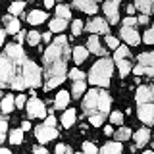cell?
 I'll use <instances>...</instances> for the list:
<instances>
[{
  "label": "cell",
  "instance_id": "1",
  "mask_svg": "<svg viewBox=\"0 0 154 154\" xmlns=\"http://www.w3.org/2000/svg\"><path fill=\"white\" fill-rule=\"evenodd\" d=\"M0 83L2 87H12L16 91L27 89V87H38L41 81V69L25 56L21 42L8 45L0 58Z\"/></svg>",
  "mask_w": 154,
  "mask_h": 154
},
{
  "label": "cell",
  "instance_id": "2",
  "mask_svg": "<svg viewBox=\"0 0 154 154\" xmlns=\"http://www.w3.org/2000/svg\"><path fill=\"white\" fill-rule=\"evenodd\" d=\"M67 60H69V45H67V38L64 35H60L52 41V45L42 54V62H45V67H46L45 91H50L58 87L62 81H66Z\"/></svg>",
  "mask_w": 154,
  "mask_h": 154
},
{
  "label": "cell",
  "instance_id": "3",
  "mask_svg": "<svg viewBox=\"0 0 154 154\" xmlns=\"http://www.w3.org/2000/svg\"><path fill=\"white\" fill-rule=\"evenodd\" d=\"M110 104H112V98L108 96L106 91H96V89L89 91V94L83 100V112L85 116H89L93 127L94 125H102L106 114L110 110Z\"/></svg>",
  "mask_w": 154,
  "mask_h": 154
},
{
  "label": "cell",
  "instance_id": "4",
  "mask_svg": "<svg viewBox=\"0 0 154 154\" xmlns=\"http://www.w3.org/2000/svg\"><path fill=\"white\" fill-rule=\"evenodd\" d=\"M112 71H114L112 60H110V58H102V60H98L93 67H91L89 81H91L93 85L108 87V85H110V77H112Z\"/></svg>",
  "mask_w": 154,
  "mask_h": 154
},
{
  "label": "cell",
  "instance_id": "5",
  "mask_svg": "<svg viewBox=\"0 0 154 154\" xmlns=\"http://www.w3.org/2000/svg\"><path fill=\"white\" fill-rule=\"evenodd\" d=\"M35 135H37V141L38 143H42V144H46L48 141H52V139H56L58 137V131L52 125H46V123H42V125H38V127L35 129Z\"/></svg>",
  "mask_w": 154,
  "mask_h": 154
},
{
  "label": "cell",
  "instance_id": "6",
  "mask_svg": "<svg viewBox=\"0 0 154 154\" xmlns=\"http://www.w3.org/2000/svg\"><path fill=\"white\" fill-rule=\"evenodd\" d=\"M139 119L144 122L146 125H152L154 123V104L152 102H143L139 104Z\"/></svg>",
  "mask_w": 154,
  "mask_h": 154
},
{
  "label": "cell",
  "instance_id": "7",
  "mask_svg": "<svg viewBox=\"0 0 154 154\" xmlns=\"http://www.w3.org/2000/svg\"><path fill=\"white\" fill-rule=\"evenodd\" d=\"M27 114L31 116V118H45L46 108H45V104H42V100H38V98L29 100L27 102Z\"/></svg>",
  "mask_w": 154,
  "mask_h": 154
},
{
  "label": "cell",
  "instance_id": "8",
  "mask_svg": "<svg viewBox=\"0 0 154 154\" xmlns=\"http://www.w3.org/2000/svg\"><path fill=\"white\" fill-rule=\"evenodd\" d=\"M119 0H106L104 2V14L108 16L110 23H118L119 21Z\"/></svg>",
  "mask_w": 154,
  "mask_h": 154
},
{
  "label": "cell",
  "instance_id": "9",
  "mask_svg": "<svg viewBox=\"0 0 154 154\" xmlns=\"http://www.w3.org/2000/svg\"><path fill=\"white\" fill-rule=\"evenodd\" d=\"M119 33H122V38L127 42V45H131V46L139 45V33L133 29V25H123Z\"/></svg>",
  "mask_w": 154,
  "mask_h": 154
},
{
  "label": "cell",
  "instance_id": "10",
  "mask_svg": "<svg viewBox=\"0 0 154 154\" xmlns=\"http://www.w3.org/2000/svg\"><path fill=\"white\" fill-rule=\"evenodd\" d=\"M87 31L89 33H106V35H108V23H106L102 17H94V19L89 21Z\"/></svg>",
  "mask_w": 154,
  "mask_h": 154
},
{
  "label": "cell",
  "instance_id": "11",
  "mask_svg": "<svg viewBox=\"0 0 154 154\" xmlns=\"http://www.w3.org/2000/svg\"><path fill=\"white\" fill-rule=\"evenodd\" d=\"M152 100H154L152 85H150V87H146V85L139 87V91H137V102H139V104H143V102H152Z\"/></svg>",
  "mask_w": 154,
  "mask_h": 154
},
{
  "label": "cell",
  "instance_id": "12",
  "mask_svg": "<svg viewBox=\"0 0 154 154\" xmlns=\"http://www.w3.org/2000/svg\"><path fill=\"white\" fill-rule=\"evenodd\" d=\"M73 6H77L79 10H83L85 14H96V12H98L94 0H73Z\"/></svg>",
  "mask_w": 154,
  "mask_h": 154
},
{
  "label": "cell",
  "instance_id": "13",
  "mask_svg": "<svg viewBox=\"0 0 154 154\" xmlns=\"http://www.w3.org/2000/svg\"><path fill=\"white\" fill-rule=\"evenodd\" d=\"M87 48H89L91 52H94V54H98V56H104V48L100 46V41H98L96 35L89 37V41H87Z\"/></svg>",
  "mask_w": 154,
  "mask_h": 154
},
{
  "label": "cell",
  "instance_id": "14",
  "mask_svg": "<svg viewBox=\"0 0 154 154\" xmlns=\"http://www.w3.org/2000/svg\"><path fill=\"white\" fill-rule=\"evenodd\" d=\"M4 23H6L8 33H12V35H17L19 33V21H17V17H14V14H10V16L4 17Z\"/></svg>",
  "mask_w": 154,
  "mask_h": 154
},
{
  "label": "cell",
  "instance_id": "15",
  "mask_svg": "<svg viewBox=\"0 0 154 154\" xmlns=\"http://www.w3.org/2000/svg\"><path fill=\"white\" fill-rule=\"evenodd\" d=\"M67 102H69V93H66V91H62V93L56 94V100H54V110H64Z\"/></svg>",
  "mask_w": 154,
  "mask_h": 154
},
{
  "label": "cell",
  "instance_id": "16",
  "mask_svg": "<svg viewBox=\"0 0 154 154\" xmlns=\"http://www.w3.org/2000/svg\"><path fill=\"white\" fill-rule=\"evenodd\" d=\"M66 27H67V19H64V17H58V16H56V17L50 21V31H52V33H62Z\"/></svg>",
  "mask_w": 154,
  "mask_h": 154
},
{
  "label": "cell",
  "instance_id": "17",
  "mask_svg": "<svg viewBox=\"0 0 154 154\" xmlns=\"http://www.w3.org/2000/svg\"><path fill=\"white\" fill-rule=\"evenodd\" d=\"M46 19V14L41 12V10H35V12H31L27 16V21L31 23V25H38V23H42Z\"/></svg>",
  "mask_w": 154,
  "mask_h": 154
},
{
  "label": "cell",
  "instance_id": "18",
  "mask_svg": "<svg viewBox=\"0 0 154 154\" xmlns=\"http://www.w3.org/2000/svg\"><path fill=\"white\" fill-rule=\"evenodd\" d=\"M135 75H148V77H154V66H146V64H139L135 66Z\"/></svg>",
  "mask_w": 154,
  "mask_h": 154
},
{
  "label": "cell",
  "instance_id": "19",
  "mask_svg": "<svg viewBox=\"0 0 154 154\" xmlns=\"http://www.w3.org/2000/svg\"><path fill=\"white\" fill-rule=\"evenodd\" d=\"M148 139H150V131H148V129H139V131L135 133V141H137L139 146H144V144L148 143Z\"/></svg>",
  "mask_w": 154,
  "mask_h": 154
},
{
  "label": "cell",
  "instance_id": "20",
  "mask_svg": "<svg viewBox=\"0 0 154 154\" xmlns=\"http://www.w3.org/2000/svg\"><path fill=\"white\" fill-rule=\"evenodd\" d=\"M123 150V146H122V141H118V139H116V141H112V143H106L104 146H102V152H122Z\"/></svg>",
  "mask_w": 154,
  "mask_h": 154
},
{
  "label": "cell",
  "instance_id": "21",
  "mask_svg": "<svg viewBox=\"0 0 154 154\" xmlns=\"http://www.w3.org/2000/svg\"><path fill=\"white\" fill-rule=\"evenodd\" d=\"M87 52H89V48H85V46H77V48H75V50H73V60H75V64H81V62L87 60Z\"/></svg>",
  "mask_w": 154,
  "mask_h": 154
},
{
  "label": "cell",
  "instance_id": "22",
  "mask_svg": "<svg viewBox=\"0 0 154 154\" xmlns=\"http://www.w3.org/2000/svg\"><path fill=\"white\" fill-rule=\"evenodd\" d=\"M75 122V110H66L64 116H62V125L64 127H71Z\"/></svg>",
  "mask_w": 154,
  "mask_h": 154
},
{
  "label": "cell",
  "instance_id": "23",
  "mask_svg": "<svg viewBox=\"0 0 154 154\" xmlns=\"http://www.w3.org/2000/svg\"><path fill=\"white\" fill-rule=\"evenodd\" d=\"M14 104H16L14 96L12 94H6V96H4V100H2V112L4 114H10L14 110Z\"/></svg>",
  "mask_w": 154,
  "mask_h": 154
},
{
  "label": "cell",
  "instance_id": "24",
  "mask_svg": "<svg viewBox=\"0 0 154 154\" xmlns=\"http://www.w3.org/2000/svg\"><path fill=\"white\" fill-rule=\"evenodd\" d=\"M118 62V67H119V75L122 77H125L129 73V71H131V64H129V60L127 58H122V60H116Z\"/></svg>",
  "mask_w": 154,
  "mask_h": 154
},
{
  "label": "cell",
  "instance_id": "25",
  "mask_svg": "<svg viewBox=\"0 0 154 154\" xmlns=\"http://www.w3.org/2000/svg\"><path fill=\"white\" fill-rule=\"evenodd\" d=\"M135 6L141 10L143 14H150L152 12V0H135Z\"/></svg>",
  "mask_w": 154,
  "mask_h": 154
},
{
  "label": "cell",
  "instance_id": "26",
  "mask_svg": "<svg viewBox=\"0 0 154 154\" xmlns=\"http://www.w3.org/2000/svg\"><path fill=\"white\" fill-rule=\"evenodd\" d=\"M10 143L12 144H21L23 143V129H14L10 133Z\"/></svg>",
  "mask_w": 154,
  "mask_h": 154
},
{
  "label": "cell",
  "instance_id": "27",
  "mask_svg": "<svg viewBox=\"0 0 154 154\" xmlns=\"http://www.w3.org/2000/svg\"><path fill=\"white\" fill-rule=\"evenodd\" d=\"M139 64H146V66H154V52H144L139 56Z\"/></svg>",
  "mask_w": 154,
  "mask_h": 154
},
{
  "label": "cell",
  "instance_id": "28",
  "mask_svg": "<svg viewBox=\"0 0 154 154\" xmlns=\"http://www.w3.org/2000/svg\"><path fill=\"white\" fill-rule=\"evenodd\" d=\"M71 91H73L75 98H77V96H81V94L85 93V81H73V89H71Z\"/></svg>",
  "mask_w": 154,
  "mask_h": 154
},
{
  "label": "cell",
  "instance_id": "29",
  "mask_svg": "<svg viewBox=\"0 0 154 154\" xmlns=\"http://www.w3.org/2000/svg\"><path fill=\"white\" fill-rule=\"evenodd\" d=\"M56 16L58 17H64V19H69L71 17L69 8H67V6H62V4H60V6H56Z\"/></svg>",
  "mask_w": 154,
  "mask_h": 154
},
{
  "label": "cell",
  "instance_id": "30",
  "mask_svg": "<svg viewBox=\"0 0 154 154\" xmlns=\"http://www.w3.org/2000/svg\"><path fill=\"white\" fill-rule=\"evenodd\" d=\"M122 58H129V48H125V46H118V48H116L114 60H122Z\"/></svg>",
  "mask_w": 154,
  "mask_h": 154
},
{
  "label": "cell",
  "instance_id": "31",
  "mask_svg": "<svg viewBox=\"0 0 154 154\" xmlns=\"http://www.w3.org/2000/svg\"><path fill=\"white\" fill-rule=\"evenodd\" d=\"M41 35H38V33L37 31H29L27 33V42H29V45H33V46H35V45H38V41H41Z\"/></svg>",
  "mask_w": 154,
  "mask_h": 154
},
{
  "label": "cell",
  "instance_id": "32",
  "mask_svg": "<svg viewBox=\"0 0 154 154\" xmlns=\"http://www.w3.org/2000/svg\"><path fill=\"white\" fill-rule=\"evenodd\" d=\"M129 137H131V131H129L127 127H122L118 133H116V139H118V141H127Z\"/></svg>",
  "mask_w": 154,
  "mask_h": 154
},
{
  "label": "cell",
  "instance_id": "33",
  "mask_svg": "<svg viewBox=\"0 0 154 154\" xmlns=\"http://www.w3.org/2000/svg\"><path fill=\"white\" fill-rule=\"evenodd\" d=\"M23 8H25V2H14L12 6H10V14L17 16V14H21V12H23Z\"/></svg>",
  "mask_w": 154,
  "mask_h": 154
},
{
  "label": "cell",
  "instance_id": "34",
  "mask_svg": "<svg viewBox=\"0 0 154 154\" xmlns=\"http://www.w3.org/2000/svg\"><path fill=\"white\" fill-rule=\"evenodd\" d=\"M69 79H73V81H85V73H83L81 69H77V67H75V69L69 71Z\"/></svg>",
  "mask_w": 154,
  "mask_h": 154
},
{
  "label": "cell",
  "instance_id": "35",
  "mask_svg": "<svg viewBox=\"0 0 154 154\" xmlns=\"http://www.w3.org/2000/svg\"><path fill=\"white\" fill-rule=\"evenodd\" d=\"M143 41H144V42H146V45H152V42H154V25H152L150 29H148V31H146V33H144V37H143Z\"/></svg>",
  "mask_w": 154,
  "mask_h": 154
},
{
  "label": "cell",
  "instance_id": "36",
  "mask_svg": "<svg viewBox=\"0 0 154 154\" xmlns=\"http://www.w3.org/2000/svg\"><path fill=\"white\" fill-rule=\"evenodd\" d=\"M6 131H8V122H6V119H2V122H0V141L6 139Z\"/></svg>",
  "mask_w": 154,
  "mask_h": 154
},
{
  "label": "cell",
  "instance_id": "37",
  "mask_svg": "<svg viewBox=\"0 0 154 154\" xmlns=\"http://www.w3.org/2000/svg\"><path fill=\"white\" fill-rule=\"evenodd\" d=\"M71 31H73V35L77 37L81 31H83V23H81L79 19H77V21H73V25H71Z\"/></svg>",
  "mask_w": 154,
  "mask_h": 154
},
{
  "label": "cell",
  "instance_id": "38",
  "mask_svg": "<svg viewBox=\"0 0 154 154\" xmlns=\"http://www.w3.org/2000/svg\"><path fill=\"white\" fill-rule=\"evenodd\" d=\"M110 119H112V123L116 125H119V123H123V116L119 114V112H114L112 116H110Z\"/></svg>",
  "mask_w": 154,
  "mask_h": 154
},
{
  "label": "cell",
  "instance_id": "39",
  "mask_svg": "<svg viewBox=\"0 0 154 154\" xmlns=\"http://www.w3.org/2000/svg\"><path fill=\"white\" fill-rule=\"evenodd\" d=\"M106 45H108L110 48H118L119 46V41L116 37H106Z\"/></svg>",
  "mask_w": 154,
  "mask_h": 154
},
{
  "label": "cell",
  "instance_id": "40",
  "mask_svg": "<svg viewBox=\"0 0 154 154\" xmlns=\"http://www.w3.org/2000/svg\"><path fill=\"white\" fill-rule=\"evenodd\" d=\"M83 150H85V152H96L98 148H96L93 143H83Z\"/></svg>",
  "mask_w": 154,
  "mask_h": 154
},
{
  "label": "cell",
  "instance_id": "41",
  "mask_svg": "<svg viewBox=\"0 0 154 154\" xmlns=\"http://www.w3.org/2000/svg\"><path fill=\"white\" fill-rule=\"evenodd\" d=\"M16 106H17V108H23V106H25V94H17Z\"/></svg>",
  "mask_w": 154,
  "mask_h": 154
},
{
  "label": "cell",
  "instance_id": "42",
  "mask_svg": "<svg viewBox=\"0 0 154 154\" xmlns=\"http://www.w3.org/2000/svg\"><path fill=\"white\" fill-rule=\"evenodd\" d=\"M139 21V17H125L123 19V25H135Z\"/></svg>",
  "mask_w": 154,
  "mask_h": 154
},
{
  "label": "cell",
  "instance_id": "43",
  "mask_svg": "<svg viewBox=\"0 0 154 154\" xmlns=\"http://www.w3.org/2000/svg\"><path fill=\"white\" fill-rule=\"evenodd\" d=\"M45 123H46V125H52V127H54V125H56V118H54V116H48Z\"/></svg>",
  "mask_w": 154,
  "mask_h": 154
},
{
  "label": "cell",
  "instance_id": "44",
  "mask_svg": "<svg viewBox=\"0 0 154 154\" xmlns=\"http://www.w3.org/2000/svg\"><path fill=\"white\" fill-rule=\"evenodd\" d=\"M56 152H69V148L64 146V144H58V146H56Z\"/></svg>",
  "mask_w": 154,
  "mask_h": 154
},
{
  "label": "cell",
  "instance_id": "45",
  "mask_svg": "<svg viewBox=\"0 0 154 154\" xmlns=\"http://www.w3.org/2000/svg\"><path fill=\"white\" fill-rule=\"evenodd\" d=\"M139 23H143V25H144V23H148V14H143V16L139 17Z\"/></svg>",
  "mask_w": 154,
  "mask_h": 154
},
{
  "label": "cell",
  "instance_id": "46",
  "mask_svg": "<svg viewBox=\"0 0 154 154\" xmlns=\"http://www.w3.org/2000/svg\"><path fill=\"white\" fill-rule=\"evenodd\" d=\"M25 38H27V35H25V33H21V31L17 33V42H23Z\"/></svg>",
  "mask_w": 154,
  "mask_h": 154
},
{
  "label": "cell",
  "instance_id": "47",
  "mask_svg": "<svg viewBox=\"0 0 154 154\" xmlns=\"http://www.w3.org/2000/svg\"><path fill=\"white\" fill-rule=\"evenodd\" d=\"M21 129H23V131H29V129H31V123H29V122H23L21 123Z\"/></svg>",
  "mask_w": 154,
  "mask_h": 154
},
{
  "label": "cell",
  "instance_id": "48",
  "mask_svg": "<svg viewBox=\"0 0 154 154\" xmlns=\"http://www.w3.org/2000/svg\"><path fill=\"white\" fill-rule=\"evenodd\" d=\"M42 41H45V42L50 41V33H42Z\"/></svg>",
  "mask_w": 154,
  "mask_h": 154
},
{
  "label": "cell",
  "instance_id": "49",
  "mask_svg": "<svg viewBox=\"0 0 154 154\" xmlns=\"http://www.w3.org/2000/svg\"><path fill=\"white\" fill-rule=\"evenodd\" d=\"M104 133H106V135H112L114 131H112V127H110V125H106V127H104Z\"/></svg>",
  "mask_w": 154,
  "mask_h": 154
},
{
  "label": "cell",
  "instance_id": "50",
  "mask_svg": "<svg viewBox=\"0 0 154 154\" xmlns=\"http://www.w3.org/2000/svg\"><path fill=\"white\" fill-rule=\"evenodd\" d=\"M33 150H35V152H46V148L45 146H35Z\"/></svg>",
  "mask_w": 154,
  "mask_h": 154
},
{
  "label": "cell",
  "instance_id": "51",
  "mask_svg": "<svg viewBox=\"0 0 154 154\" xmlns=\"http://www.w3.org/2000/svg\"><path fill=\"white\" fill-rule=\"evenodd\" d=\"M135 8H137V6H135V4H133V6H127V14H129V16H131V14L135 12Z\"/></svg>",
  "mask_w": 154,
  "mask_h": 154
},
{
  "label": "cell",
  "instance_id": "52",
  "mask_svg": "<svg viewBox=\"0 0 154 154\" xmlns=\"http://www.w3.org/2000/svg\"><path fill=\"white\" fill-rule=\"evenodd\" d=\"M45 6H46V8H50V6H54V0H45Z\"/></svg>",
  "mask_w": 154,
  "mask_h": 154
},
{
  "label": "cell",
  "instance_id": "53",
  "mask_svg": "<svg viewBox=\"0 0 154 154\" xmlns=\"http://www.w3.org/2000/svg\"><path fill=\"white\" fill-rule=\"evenodd\" d=\"M152 10H154V0H152Z\"/></svg>",
  "mask_w": 154,
  "mask_h": 154
},
{
  "label": "cell",
  "instance_id": "54",
  "mask_svg": "<svg viewBox=\"0 0 154 154\" xmlns=\"http://www.w3.org/2000/svg\"><path fill=\"white\" fill-rule=\"evenodd\" d=\"M152 91H154V85H152Z\"/></svg>",
  "mask_w": 154,
  "mask_h": 154
}]
</instances>
